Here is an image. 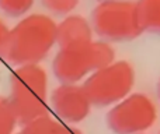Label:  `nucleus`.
Listing matches in <instances>:
<instances>
[{
	"label": "nucleus",
	"instance_id": "nucleus-1",
	"mask_svg": "<svg viewBox=\"0 0 160 134\" xmlns=\"http://www.w3.org/2000/svg\"><path fill=\"white\" fill-rule=\"evenodd\" d=\"M56 28L48 14H28L9 29L0 53L16 67L39 64L56 45Z\"/></svg>",
	"mask_w": 160,
	"mask_h": 134
},
{
	"label": "nucleus",
	"instance_id": "nucleus-2",
	"mask_svg": "<svg viewBox=\"0 0 160 134\" xmlns=\"http://www.w3.org/2000/svg\"><path fill=\"white\" fill-rule=\"evenodd\" d=\"M20 124L49 116L48 75L39 64L20 66L10 75V97Z\"/></svg>",
	"mask_w": 160,
	"mask_h": 134
},
{
	"label": "nucleus",
	"instance_id": "nucleus-3",
	"mask_svg": "<svg viewBox=\"0 0 160 134\" xmlns=\"http://www.w3.org/2000/svg\"><path fill=\"white\" fill-rule=\"evenodd\" d=\"M117 60L112 43L103 39L59 48L52 62L54 75L60 84H80L96 70Z\"/></svg>",
	"mask_w": 160,
	"mask_h": 134
},
{
	"label": "nucleus",
	"instance_id": "nucleus-4",
	"mask_svg": "<svg viewBox=\"0 0 160 134\" xmlns=\"http://www.w3.org/2000/svg\"><path fill=\"white\" fill-rule=\"evenodd\" d=\"M90 23L94 34L110 43L132 41L145 32L133 0L98 1L93 9Z\"/></svg>",
	"mask_w": 160,
	"mask_h": 134
},
{
	"label": "nucleus",
	"instance_id": "nucleus-5",
	"mask_svg": "<svg viewBox=\"0 0 160 134\" xmlns=\"http://www.w3.org/2000/svg\"><path fill=\"white\" fill-rule=\"evenodd\" d=\"M136 71L131 62L115 60L92 73L82 83L94 106H114L133 92Z\"/></svg>",
	"mask_w": 160,
	"mask_h": 134
},
{
	"label": "nucleus",
	"instance_id": "nucleus-6",
	"mask_svg": "<svg viewBox=\"0 0 160 134\" xmlns=\"http://www.w3.org/2000/svg\"><path fill=\"white\" fill-rule=\"evenodd\" d=\"M157 117L156 102L145 92H132L110 108L105 122L115 134H142L156 124Z\"/></svg>",
	"mask_w": 160,
	"mask_h": 134
},
{
	"label": "nucleus",
	"instance_id": "nucleus-7",
	"mask_svg": "<svg viewBox=\"0 0 160 134\" xmlns=\"http://www.w3.org/2000/svg\"><path fill=\"white\" fill-rule=\"evenodd\" d=\"M92 106L82 84H60L49 95V111L66 124L83 122L90 115Z\"/></svg>",
	"mask_w": 160,
	"mask_h": 134
},
{
	"label": "nucleus",
	"instance_id": "nucleus-8",
	"mask_svg": "<svg viewBox=\"0 0 160 134\" xmlns=\"http://www.w3.org/2000/svg\"><path fill=\"white\" fill-rule=\"evenodd\" d=\"M94 39L90 20L79 14L66 15L56 28V45L59 48L73 46L92 42Z\"/></svg>",
	"mask_w": 160,
	"mask_h": 134
},
{
	"label": "nucleus",
	"instance_id": "nucleus-9",
	"mask_svg": "<svg viewBox=\"0 0 160 134\" xmlns=\"http://www.w3.org/2000/svg\"><path fill=\"white\" fill-rule=\"evenodd\" d=\"M143 31L160 35V0H136Z\"/></svg>",
	"mask_w": 160,
	"mask_h": 134
},
{
	"label": "nucleus",
	"instance_id": "nucleus-10",
	"mask_svg": "<svg viewBox=\"0 0 160 134\" xmlns=\"http://www.w3.org/2000/svg\"><path fill=\"white\" fill-rule=\"evenodd\" d=\"M60 122L52 119L51 116H44L23 126L17 134H58Z\"/></svg>",
	"mask_w": 160,
	"mask_h": 134
},
{
	"label": "nucleus",
	"instance_id": "nucleus-11",
	"mask_svg": "<svg viewBox=\"0 0 160 134\" xmlns=\"http://www.w3.org/2000/svg\"><path fill=\"white\" fill-rule=\"evenodd\" d=\"M17 123L19 119L9 98L0 97V134H13Z\"/></svg>",
	"mask_w": 160,
	"mask_h": 134
},
{
	"label": "nucleus",
	"instance_id": "nucleus-12",
	"mask_svg": "<svg viewBox=\"0 0 160 134\" xmlns=\"http://www.w3.org/2000/svg\"><path fill=\"white\" fill-rule=\"evenodd\" d=\"M80 0H41V4L46 11L55 15H70L79 6Z\"/></svg>",
	"mask_w": 160,
	"mask_h": 134
},
{
	"label": "nucleus",
	"instance_id": "nucleus-13",
	"mask_svg": "<svg viewBox=\"0 0 160 134\" xmlns=\"http://www.w3.org/2000/svg\"><path fill=\"white\" fill-rule=\"evenodd\" d=\"M35 0H0V9L11 17H20L32 7Z\"/></svg>",
	"mask_w": 160,
	"mask_h": 134
},
{
	"label": "nucleus",
	"instance_id": "nucleus-14",
	"mask_svg": "<svg viewBox=\"0 0 160 134\" xmlns=\"http://www.w3.org/2000/svg\"><path fill=\"white\" fill-rule=\"evenodd\" d=\"M58 134H83V131L72 124H66V123L60 122L59 129H58Z\"/></svg>",
	"mask_w": 160,
	"mask_h": 134
},
{
	"label": "nucleus",
	"instance_id": "nucleus-15",
	"mask_svg": "<svg viewBox=\"0 0 160 134\" xmlns=\"http://www.w3.org/2000/svg\"><path fill=\"white\" fill-rule=\"evenodd\" d=\"M7 34H9V28L6 27V24L0 20V51H1V48H3V45H4Z\"/></svg>",
	"mask_w": 160,
	"mask_h": 134
},
{
	"label": "nucleus",
	"instance_id": "nucleus-16",
	"mask_svg": "<svg viewBox=\"0 0 160 134\" xmlns=\"http://www.w3.org/2000/svg\"><path fill=\"white\" fill-rule=\"evenodd\" d=\"M157 94H159V99H160V80H159V84H157Z\"/></svg>",
	"mask_w": 160,
	"mask_h": 134
},
{
	"label": "nucleus",
	"instance_id": "nucleus-17",
	"mask_svg": "<svg viewBox=\"0 0 160 134\" xmlns=\"http://www.w3.org/2000/svg\"><path fill=\"white\" fill-rule=\"evenodd\" d=\"M98 1H104V0H98Z\"/></svg>",
	"mask_w": 160,
	"mask_h": 134
},
{
	"label": "nucleus",
	"instance_id": "nucleus-18",
	"mask_svg": "<svg viewBox=\"0 0 160 134\" xmlns=\"http://www.w3.org/2000/svg\"><path fill=\"white\" fill-rule=\"evenodd\" d=\"M142 134H147V133H142Z\"/></svg>",
	"mask_w": 160,
	"mask_h": 134
}]
</instances>
